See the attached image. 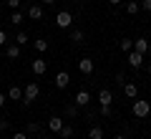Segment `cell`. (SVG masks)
Returning <instances> with one entry per match:
<instances>
[{
  "label": "cell",
  "instance_id": "21",
  "mask_svg": "<svg viewBox=\"0 0 151 139\" xmlns=\"http://www.w3.org/2000/svg\"><path fill=\"white\" fill-rule=\"evenodd\" d=\"M88 139H103V129L101 127H91L88 129Z\"/></svg>",
  "mask_w": 151,
  "mask_h": 139
},
{
  "label": "cell",
  "instance_id": "12",
  "mask_svg": "<svg viewBox=\"0 0 151 139\" xmlns=\"http://www.w3.org/2000/svg\"><path fill=\"white\" fill-rule=\"evenodd\" d=\"M8 99H10V101H23V89L13 84L10 89H8Z\"/></svg>",
  "mask_w": 151,
  "mask_h": 139
},
{
  "label": "cell",
  "instance_id": "13",
  "mask_svg": "<svg viewBox=\"0 0 151 139\" xmlns=\"http://www.w3.org/2000/svg\"><path fill=\"white\" fill-rule=\"evenodd\" d=\"M124 94L129 99H136V96H139V86H136L134 81H126V84H124Z\"/></svg>",
  "mask_w": 151,
  "mask_h": 139
},
{
  "label": "cell",
  "instance_id": "2",
  "mask_svg": "<svg viewBox=\"0 0 151 139\" xmlns=\"http://www.w3.org/2000/svg\"><path fill=\"white\" fill-rule=\"evenodd\" d=\"M38 94H40V86L35 84V81H30V84H25V89H23V104H30L38 99Z\"/></svg>",
  "mask_w": 151,
  "mask_h": 139
},
{
  "label": "cell",
  "instance_id": "7",
  "mask_svg": "<svg viewBox=\"0 0 151 139\" xmlns=\"http://www.w3.org/2000/svg\"><path fill=\"white\" fill-rule=\"evenodd\" d=\"M98 104H101V106H111L113 104V94L108 89H101L98 91Z\"/></svg>",
  "mask_w": 151,
  "mask_h": 139
},
{
  "label": "cell",
  "instance_id": "1",
  "mask_svg": "<svg viewBox=\"0 0 151 139\" xmlns=\"http://www.w3.org/2000/svg\"><path fill=\"white\" fill-rule=\"evenodd\" d=\"M131 111H134L136 119H146V116L151 114V104H149V101H141V99H136L134 106H131Z\"/></svg>",
  "mask_w": 151,
  "mask_h": 139
},
{
  "label": "cell",
  "instance_id": "5",
  "mask_svg": "<svg viewBox=\"0 0 151 139\" xmlns=\"http://www.w3.org/2000/svg\"><path fill=\"white\" fill-rule=\"evenodd\" d=\"M30 68H33V74H35V76H43L45 71H48V61H45V58H35L30 63Z\"/></svg>",
  "mask_w": 151,
  "mask_h": 139
},
{
  "label": "cell",
  "instance_id": "37",
  "mask_svg": "<svg viewBox=\"0 0 151 139\" xmlns=\"http://www.w3.org/2000/svg\"><path fill=\"white\" fill-rule=\"evenodd\" d=\"M113 139H126V137H124V134H119V137H113Z\"/></svg>",
  "mask_w": 151,
  "mask_h": 139
},
{
  "label": "cell",
  "instance_id": "39",
  "mask_svg": "<svg viewBox=\"0 0 151 139\" xmlns=\"http://www.w3.org/2000/svg\"><path fill=\"white\" fill-rule=\"evenodd\" d=\"M149 74H151V63H149Z\"/></svg>",
  "mask_w": 151,
  "mask_h": 139
},
{
  "label": "cell",
  "instance_id": "31",
  "mask_svg": "<svg viewBox=\"0 0 151 139\" xmlns=\"http://www.w3.org/2000/svg\"><path fill=\"white\" fill-rule=\"evenodd\" d=\"M111 114H113L111 106H101V116H111Z\"/></svg>",
  "mask_w": 151,
  "mask_h": 139
},
{
  "label": "cell",
  "instance_id": "23",
  "mask_svg": "<svg viewBox=\"0 0 151 139\" xmlns=\"http://www.w3.org/2000/svg\"><path fill=\"white\" fill-rule=\"evenodd\" d=\"M78 109H81L78 104H65V116H68V119H73L76 114H78Z\"/></svg>",
  "mask_w": 151,
  "mask_h": 139
},
{
  "label": "cell",
  "instance_id": "36",
  "mask_svg": "<svg viewBox=\"0 0 151 139\" xmlns=\"http://www.w3.org/2000/svg\"><path fill=\"white\" fill-rule=\"evenodd\" d=\"M38 137H40V139H50V137H48V134H38Z\"/></svg>",
  "mask_w": 151,
  "mask_h": 139
},
{
  "label": "cell",
  "instance_id": "26",
  "mask_svg": "<svg viewBox=\"0 0 151 139\" xmlns=\"http://www.w3.org/2000/svg\"><path fill=\"white\" fill-rule=\"evenodd\" d=\"M10 129V119H0V132H8Z\"/></svg>",
  "mask_w": 151,
  "mask_h": 139
},
{
  "label": "cell",
  "instance_id": "8",
  "mask_svg": "<svg viewBox=\"0 0 151 139\" xmlns=\"http://www.w3.org/2000/svg\"><path fill=\"white\" fill-rule=\"evenodd\" d=\"M73 101L78 104V106H88V104H91V94H88L86 89H81L78 94H76V99H73Z\"/></svg>",
  "mask_w": 151,
  "mask_h": 139
},
{
  "label": "cell",
  "instance_id": "38",
  "mask_svg": "<svg viewBox=\"0 0 151 139\" xmlns=\"http://www.w3.org/2000/svg\"><path fill=\"white\" fill-rule=\"evenodd\" d=\"M149 53H151V41H149Z\"/></svg>",
  "mask_w": 151,
  "mask_h": 139
},
{
  "label": "cell",
  "instance_id": "28",
  "mask_svg": "<svg viewBox=\"0 0 151 139\" xmlns=\"http://www.w3.org/2000/svg\"><path fill=\"white\" fill-rule=\"evenodd\" d=\"M116 84H121V86L126 84V74H124V71H119V74H116Z\"/></svg>",
  "mask_w": 151,
  "mask_h": 139
},
{
  "label": "cell",
  "instance_id": "14",
  "mask_svg": "<svg viewBox=\"0 0 151 139\" xmlns=\"http://www.w3.org/2000/svg\"><path fill=\"white\" fill-rule=\"evenodd\" d=\"M78 71H81V74H93V61L91 58H81V61H78Z\"/></svg>",
  "mask_w": 151,
  "mask_h": 139
},
{
  "label": "cell",
  "instance_id": "18",
  "mask_svg": "<svg viewBox=\"0 0 151 139\" xmlns=\"http://www.w3.org/2000/svg\"><path fill=\"white\" fill-rule=\"evenodd\" d=\"M25 134H35V137H38V134H40V124H38V122H28L25 124Z\"/></svg>",
  "mask_w": 151,
  "mask_h": 139
},
{
  "label": "cell",
  "instance_id": "25",
  "mask_svg": "<svg viewBox=\"0 0 151 139\" xmlns=\"http://www.w3.org/2000/svg\"><path fill=\"white\" fill-rule=\"evenodd\" d=\"M15 43H18V46H20V48H23V46H25V43H28V33H25V31H20V33H18V36H15Z\"/></svg>",
  "mask_w": 151,
  "mask_h": 139
},
{
  "label": "cell",
  "instance_id": "11",
  "mask_svg": "<svg viewBox=\"0 0 151 139\" xmlns=\"http://www.w3.org/2000/svg\"><path fill=\"white\" fill-rule=\"evenodd\" d=\"M63 119H60V116H50L48 119V129H50V132H53V134H58L60 132V129H63Z\"/></svg>",
  "mask_w": 151,
  "mask_h": 139
},
{
  "label": "cell",
  "instance_id": "6",
  "mask_svg": "<svg viewBox=\"0 0 151 139\" xmlns=\"http://www.w3.org/2000/svg\"><path fill=\"white\" fill-rule=\"evenodd\" d=\"M68 84H70L68 71H58L55 74V89H68Z\"/></svg>",
  "mask_w": 151,
  "mask_h": 139
},
{
  "label": "cell",
  "instance_id": "35",
  "mask_svg": "<svg viewBox=\"0 0 151 139\" xmlns=\"http://www.w3.org/2000/svg\"><path fill=\"white\" fill-rule=\"evenodd\" d=\"M43 3H45V5H53V3H55V0H43Z\"/></svg>",
  "mask_w": 151,
  "mask_h": 139
},
{
  "label": "cell",
  "instance_id": "33",
  "mask_svg": "<svg viewBox=\"0 0 151 139\" xmlns=\"http://www.w3.org/2000/svg\"><path fill=\"white\" fill-rule=\"evenodd\" d=\"M5 101H8V96H5V94H0V109L5 106Z\"/></svg>",
  "mask_w": 151,
  "mask_h": 139
},
{
  "label": "cell",
  "instance_id": "30",
  "mask_svg": "<svg viewBox=\"0 0 151 139\" xmlns=\"http://www.w3.org/2000/svg\"><path fill=\"white\" fill-rule=\"evenodd\" d=\"M141 8H144L146 13H151V0H141Z\"/></svg>",
  "mask_w": 151,
  "mask_h": 139
},
{
  "label": "cell",
  "instance_id": "32",
  "mask_svg": "<svg viewBox=\"0 0 151 139\" xmlns=\"http://www.w3.org/2000/svg\"><path fill=\"white\" fill-rule=\"evenodd\" d=\"M13 139H28V134L25 132H15V134H13Z\"/></svg>",
  "mask_w": 151,
  "mask_h": 139
},
{
  "label": "cell",
  "instance_id": "19",
  "mask_svg": "<svg viewBox=\"0 0 151 139\" xmlns=\"http://www.w3.org/2000/svg\"><path fill=\"white\" fill-rule=\"evenodd\" d=\"M119 48L124 51V53H129V51H134V41H131V38H121V43H119Z\"/></svg>",
  "mask_w": 151,
  "mask_h": 139
},
{
  "label": "cell",
  "instance_id": "27",
  "mask_svg": "<svg viewBox=\"0 0 151 139\" xmlns=\"http://www.w3.org/2000/svg\"><path fill=\"white\" fill-rule=\"evenodd\" d=\"M5 3H8V8H13V10H18V8H20V3H23V0H5Z\"/></svg>",
  "mask_w": 151,
  "mask_h": 139
},
{
  "label": "cell",
  "instance_id": "9",
  "mask_svg": "<svg viewBox=\"0 0 151 139\" xmlns=\"http://www.w3.org/2000/svg\"><path fill=\"white\" fill-rule=\"evenodd\" d=\"M28 18H30V20H43V8L38 5V3H33V5L28 8Z\"/></svg>",
  "mask_w": 151,
  "mask_h": 139
},
{
  "label": "cell",
  "instance_id": "22",
  "mask_svg": "<svg viewBox=\"0 0 151 139\" xmlns=\"http://www.w3.org/2000/svg\"><path fill=\"white\" fill-rule=\"evenodd\" d=\"M33 43H35V51H38V53H45V51H48V41H43V38H35Z\"/></svg>",
  "mask_w": 151,
  "mask_h": 139
},
{
  "label": "cell",
  "instance_id": "34",
  "mask_svg": "<svg viewBox=\"0 0 151 139\" xmlns=\"http://www.w3.org/2000/svg\"><path fill=\"white\" fill-rule=\"evenodd\" d=\"M108 3H111V5H121V3H124V0H108Z\"/></svg>",
  "mask_w": 151,
  "mask_h": 139
},
{
  "label": "cell",
  "instance_id": "16",
  "mask_svg": "<svg viewBox=\"0 0 151 139\" xmlns=\"http://www.w3.org/2000/svg\"><path fill=\"white\" fill-rule=\"evenodd\" d=\"M139 10H141V3H136V0H129V3H126V13H129V15H136Z\"/></svg>",
  "mask_w": 151,
  "mask_h": 139
},
{
  "label": "cell",
  "instance_id": "3",
  "mask_svg": "<svg viewBox=\"0 0 151 139\" xmlns=\"http://www.w3.org/2000/svg\"><path fill=\"white\" fill-rule=\"evenodd\" d=\"M126 61H129L131 68H141V66H144V53H139V51H129V53H126Z\"/></svg>",
  "mask_w": 151,
  "mask_h": 139
},
{
  "label": "cell",
  "instance_id": "17",
  "mask_svg": "<svg viewBox=\"0 0 151 139\" xmlns=\"http://www.w3.org/2000/svg\"><path fill=\"white\" fill-rule=\"evenodd\" d=\"M58 137L60 139H73V127H70V124H63V129L58 132Z\"/></svg>",
  "mask_w": 151,
  "mask_h": 139
},
{
  "label": "cell",
  "instance_id": "10",
  "mask_svg": "<svg viewBox=\"0 0 151 139\" xmlns=\"http://www.w3.org/2000/svg\"><path fill=\"white\" fill-rule=\"evenodd\" d=\"M20 53H23V51H20V46H18V43H10V46H5V56H8V58L18 61V58H20Z\"/></svg>",
  "mask_w": 151,
  "mask_h": 139
},
{
  "label": "cell",
  "instance_id": "24",
  "mask_svg": "<svg viewBox=\"0 0 151 139\" xmlns=\"http://www.w3.org/2000/svg\"><path fill=\"white\" fill-rule=\"evenodd\" d=\"M23 20H25V15H23V13H18V10H13V15H10V23H13V25H20Z\"/></svg>",
  "mask_w": 151,
  "mask_h": 139
},
{
  "label": "cell",
  "instance_id": "4",
  "mask_svg": "<svg viewBox=\"0 0 151 139\" xmlns=\"http://www.w3.org/2000/svg\"><path fill=\"white\" fill-rule=\"evenodd\" d=\"M70 23H73V15H70L68 10H60L58 15H55V25L58 28H70Z\"/></svg>",
  "mask_w": 151,
  "mask_h": 139
},
{
  "label": "cell",
  "instance_id": "20",
  "mask_svg": "<svg viewBox=\"0 0 151 139\" xmlns=\"http://www.w3.org/2000/svg\"><path fill=\"white\" fill-rule=\"evenodd\" d=\"M83 38H86V36H83V31H78V28H76V31H70V41H73L76 46H81Z\"/></svg>",
  "mask_w": 151,
  "mask_h": 139
},
{
  "label": "cell",
  "instance_id": "15",
  "mask_svg": "<svg viewBox=\"0 0 151 139\" xmlns=\"http://www.w3.org/2000/svg\"><path fill=\"white\" fill-rule=\"evenodd\" d=\"M134 51H139V53H149V41H146V38H136V41H134Z\"/></svg>",
  "mask_w": 151,
  "mask_h": 139
},
{
  "label": "cell",
  "instance_id": "40",
  "mask_svg": "<svg viewBox=\"0 0 151 139\" xmlns=\"http://www.w3.org/2000/svg\"><path fill=\"white\" fill-rule=\"evenodd\" d=\"M0 139H3V137H0Z\"/></svg>",
  "mask_w": 151,
  "mask_h": 139
},
{
  "label": "cell",
  "instance_id": "29",
  "mask_svg": "<svg viewBox=\"0 0 151 139\" xmlns=\"http://www.w3.org/2000/svg\"><path fill=\"white\" fill-rule=\"evenodd\" d=\"M0 46H8V36H5V31L0 28Z\"/></svg>",
  "mask_w": 151,
  "mask_h": 139
}]
</instances>
